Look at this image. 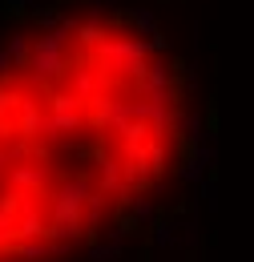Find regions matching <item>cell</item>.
Segmentation results:
<instances>
[{"label": "cell", "instance_id": "cell-1", "mask_svg": "<svg viewBox=\"0 0 254 262\" xmlns=\"http://www.w3.org/2000/svg\"><path fill=\"white\" fill-rule=\"evenodd\" d=\"M174 158L170 73L125 20L61 16L0 49V262H93Z\"/></svg>", "mask_w": 254, "mask_h": 262}]
</instances>
